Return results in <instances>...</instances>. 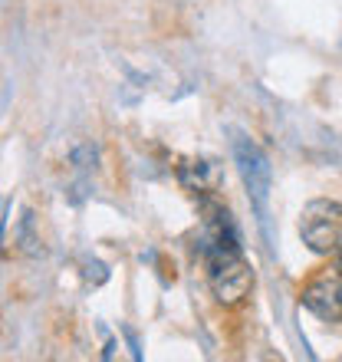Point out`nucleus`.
Segmentation results:
<instances>
[{
    "instance_id": "obj_3",
    "label": "nucleus",
    "mask_w": 342,
    "mask_h": 362,
    "mask_svg": "<svg viewBox=\"0 0 342 362\" xmlns=\"http://www.w3.org/2000/svg\"><path fill=\"white\" fill-rule=\"evenodd\" d=\"M208 276H211V293H214V300L220 306H240L250 296V286H254V270L240 254L211 260Z\"/></svg>"
},
{
    "instance_id": "obj_7",
    "label": "nucleus",
    "mask_w": 342,
    "mask_h": 362,
    "mask_svg": "<svg viewBox=\"0 0 342 362\" xmlns=\"http://www.w3.org/2000/svg\"><path fill=\"white\" fill-rule=\"evenodd\" d=\"M20 240H23V247H27L30 254L37 250V247H33V244H40V240L33 238V214H30V211H27V214H23V221H20Z\"/></svg>"
},
{
    "instance_id": "obj_4",
    "label": "nucleus",
    "mask_w": 342,
    "mask_h": 362,
    "mask_svg": "<svg viewBox=\"0 0 342 362\" xmlns=\"http://www.w3.org/2000/svg\"><path fill=\"white\" fill-rule=\"evenodd\" d=\"M303 306L323 323H342V267L323 270L303 286Z\"/></svg>"
},
{
    "instance_id": "obj_2",
    "label": "nucleus",
    "mask_w": 342,
    "mask_h": 362,
    "mask_svg": "<svg viewBox=\"0 0 342 362\" xmlns=\"http://www.w3.org/2000/svg\"><path fill=\"white\" fill-rule=\"evenodd\" d=\"M300 238L313 254L329 257L342 250V204L333 198L309 201L300 214Z\"/></svg>"
},
{
    "instance_id": "obj_8",
    "label": "nucleus",
    "mask_w": 342,
    "mask_h": 362,
    "mask_svg": "<svg viewBox=\"0 0 342 362\" xmlns=\"http://www.w3.org/2000/svg\"><path fill=\"white\" fill-rule=\"evenodd\" d=\"M122 333H125V339H129V349H132V359H142V346H138V336L129 329V326H122Z\"/></svg>"
},
{
    "instance_id": "obj_1",
    "label": "nucleus",
    "mask_w": 342,
    "mask_h": 362,
    "mask_svg": "<svg viewBox=\"0 0 342 362\" xmlns=\"http://www.w3.org/2000/svg\"><path fill=\"white\" fill-rule=\"evenodd\" d=\"M230 155H234V165H237V175L244 181V191H247V201L254 208L256 228L264 234L266 250L273 254V224H270V194H273V165L266 158V152L250 139L247 132L240 129H230Z\"/></svg>"
},
{
    "instance_id": "obj_5",
    "label": "nucleus",
    "mask_w": 342,
    "mask_h": 362,
    "mask_svg": "<svg viewBox=\"0 0 342 362\" xmlns=\"http://www.w3.org/2000/svg\"><path fill=\"white\" fill-rule=\"evenodd\" d=\"M73 165L83 168V172H89V168L99 165V152H95L93 145H79V148H73Z\"/></svg>"
},
{
    "instance_id": "obj_6",
    "label": "nucleus",
    "mask_w": 342,
    "mask_h": 362,
    "mask_svg": "<svg viewBox=\"0 0 342 362\" xmlns=\"http://www.w3.org/2000/svg\"><path fill=\"white\" fill-rule=\"evenodd\" d=\"M83 276H86V280H93V284L95 286H99V284H105V280H109V267H105V264H102V260H83Z\"/></svg>"
}]
</instances>
